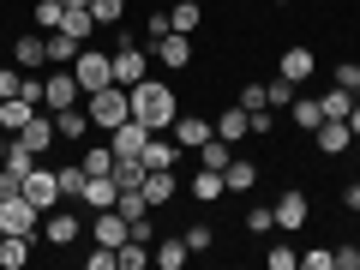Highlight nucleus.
I'll return each instance as SVG.
<instances>
[{
    "label": "nucleus",
    "instance_id": "nucleus-1",
    "mask_svg": "<svg viewBox=\"0 0 360 270\" xmlns=\"http://www.w3.org/2000/svg\"><path fill=\"white\" fill-rule=\"evenodd\" d=\"M132 120H144L150 132H174V120H180V96H174V84H162V78H144V84H132Z\"/></svg>",
    "mask_w": 360,
    "mask_h": 270
},
{
    "label": "nucleus",
    "instance_id": "nucleus-2",
    "mask_svg": "<svg viewBox=\"0 0 360 270\" xmlns=\"http://www.w3.org/2000/svg\"><path fill=\"white\" fill-rule=\"evenodd\" d=\"M84 115L96 132H115L120 120H132V90L127 84H103V90H90L84 96Z\"/></svg>",
    "mask_w": 360,
    "mask_h": 270
},
{
    "label": "nucleus",
    "instance_id": "nucleus-3",
    "mask_svg": "<svg viewBox=\"0 0 360 270\" xmlns=\"http://www.w3.org/2000/svg\"><path fill=\"white\" fill-rule=\"evenodd\" d=\"M120 30V25H115ZM108 60H115V84H144V78H150V49H139V42H132V30H120V49L108 54Z\"/></svg>",
    "mask_w": 360,
    "mask_h": 270
},
{
    "label": "nucleus",
    "instance_id": "nucleus-4",
    "mask_svg": "<svg viewBox=\"0 0 360 270\" xmlns=\"http://www.w3.org/2000/svg\"><path fill=\"white\" fill-rule=\"evenodd\" d=\"M72 78H78V90H103V84H115V60H108V54H96L84 42V49H78V60H72Z\"/></svg>",
    "mask_w": 360,
    "mask_h": 270
},
{
    "label": "nucleus",
    "instance_id": "nucleus-5",
    "mask_svg": "<svg viewBox=\"0 0 360 270\" xmlns=\"http://www.w3.org/2000/svg\"><path fill=\"white\" fill-rule=\"evenodd\" d=\"M18 193H25L30 205H37V210H54V205H60V174L37 162V168L25 174V180H18Z\"/></svg>",
    "mask_w": 360,
    "mask_h": 270
},
{
    "label": "nucleus",
    "instance_id": "nucleus-6",
    "mask_svg": "<svg viewBox=\"0 0 360 270\" xmlns=\"http://www.w3.org/2000/svg\"><path fill=\"white\" fill-rule=\"evenodd\" d=\"M84 103V90H78L72 66L66 72H42V108H78Z\"/></svg>",
    "mask_w": 360,
    "mask_h": 270
},
{
    "label": "nucleus",
    "instance_id": "nucleus-7",
    "mask_svg": "<svg viewBox=\"0 0 360 270\" xmlns=\"http://www.w3.org/2000/svg\"><path fill=\"white\" fill-rule=\"evenodd\" d=\"M37 217H42V210L30 205L25 193H13V198H0V229H6V234H37Z\"/></svg>",
    "mask_w": 360,
    "mask_h": 270
},
{
    "label": "nucleus",
    "instance_id": "nucleus-8",
    "mask_svg": "<svg viewBox=\"0 0 360 270\" xmlns=\"http://www.w3.org/2000/svg\"><path fill=\"white\" fill-rule=\"evenodd\" d=\"M90 234L103 246H127V234H132V222L120 217V205H108V210H90Z\"/></svg>",
    "mask_w": 360,
    "mask_h": 270
},
{
    "label": "nucleus",
    "instance_id": "nucleus-9",
    "mask_svg": "<svg viewBox=\"0 0 360 270\" xmlns=\"http://www.w3.org/2000/svg\"><path fill=\"white\" fill-rule=\"evenodd\" d=\"M150 60H156V66H174V72H180V66L193 60V37H180V30L156 37V42H150Z\"/></svg>",
    "mask_w": 360,
    "mask_h": 270
},
{
    "label": "nucleus",
    "instance_id": "nucleus-10",
    "mask_svg": "<svg viewBox=\"0 0 360 270\" xmlns=\"http://www.w3.org/2000/svg\"><path fill=\"white\" fill-rule=\"evenodd\" d=\"M144 144H150V127H144V120H120V127L108 132V150L115 156H144Z\"/></svg>",
    "mask_w": 360,
    "mask_h": 270
},
{
    "label": "nucleus",
    "instance_id": "nucleus-11",
    "mask_svg": "<svg viewBox=\"0 0 360 270\" xmlns=\"http://www.w3.org/2000/svg\"><path fill=\"white\" fill-rule=\"evenodd\" d=\"M312 139H319V156H348L354 150V127H348V120H319Z\"/></svg>",
    "mask_w": 360,
    "mask_h": 270
},
{
    "label": "nucleus",
    "instance_id": "nucleus-12",
    "mask_svg": "<svg viewBox=\"0 0 360 270\" xmlns=\"http://www.w3.org/2000/svg\"><path fill=\"white\" fill-rule=\"evenodd\" d=\"M13 139L25 144V150H37V156H42V150H49V144H54V139H60V132H54V115H42V108H37V115H30L25 127L13 132Z\"/></svg>",
    "mask_w": 360,
    "mask_h": 270
},
{
    "label": "nucleus",
    "instance_id": "nucleus-13",
    "mask_svg": "<svg viewBox=\"0 0 360 270\" xmlns=\"http://www.w3.org/2000/svg\"><path fill=\"white\" fill-rule=\"evenodd\" d=\"M78 229H84L78 210H49V217H42V240H49V246H72Z\"/></svg>",
    "mask_w": 360,
    "mask_h": 270
},
{
    "label": "nucleus",
    "instance_id": "nucleus-14",
    "mask_svg": "<svg viewBox=\"0 0 360 270\" xmlns=\"http://www.w3.org/2000/svg\"><path fill=\"white\" fill-rule=\"evenodd\" d=\"M13 66H25V72H42V66H49V42H42V30H25V37L13 42Z\"/></svg>",
    "mask_w": 360,
    "mask_h": 270
},
{
    "label": "nucleus",
    "instance_id": "nucleus-15",
    "mask_svg": "<svg viewBox=\"0 0 360 270\" xmlns=\"http://www.w3.org/2000/svg\"><path fill=\"white\" fill-rule=\"evenodd\" d=\"M307 217H312V205H307V193H300V186L276 198V229H288V234H295V229H307Z\"/></svg>",
    "mask_w": 360,
    "mask_h": 270
},
{
    "label": "nucleus",
    "instance_id": "nucleus-16",
    "mask_svg": "<svg viewBox=\"0 0 360 270\" xmlns=\"http://www.w3.org/2000/svg\"><path fill=\"white\" fill-rule=\"evenodd\" d=\"M283 78H295V84H307L312 72H319V54L307 49V42H295V49H283V66H276Z\"/></svg>",
    "mask_w": 360,
    "mask_h": 270
},
{
    "label": "nucleus",
    "instance_id": "nucleus-17",
    "mask_svg": "<svg viewBox=\"0 0 360 270\" xmlns=\"http://www.w3.org/2000/svg\"><path fill=\"white\" fill-rule=\"evenodd\" d=\"M174 193H180V174H174V168H150V174H144V198H150V210L156 205H174Z\"/></svg>",
    "mask_w": 360,
    "mask_h": 270
},
{
    "label": "nucleus",
    "instance_id": "nucleus-18",
    "mask_svg": "<svg viewBox=\"0 0 360 270\" xmlns=\"http://www.w3.org/2000/svg\"><path fill=\"white\" fill-rule=\"evenodd\" d=\"M210 132H217V120H205V115H180L174 120V144H180V150H198Z\"/></svg>",
    "mask_w": 360,
    "mask_h": 270
},
{
    "label": "nucleus",
    "instance_id": "nucleus-19",
    "mask_svg": "<svg viewBox=\"0 0 360 270\" xmlns=\"http://www.w3.org/2000/svg\"><path fill=\"white\" fill-rule=\"evenodd\" d=\"M217 139H229V144H240V139H252V108H222L217 115Z\"/></svg>",
    "mask_w": 360,
    "mask_h": 270
},
{
    "label": "nucleus",
    "instance_id": "nucleus-20",
    "mask_svg": "<svg viewBox=\"0 0 360 270\" xmlns=\"http://www.w3.org/2000/svg\"><path fill=\"white\" fill-rule=\"evenodd\" d=\"M186 193H193L198 205H217V198H229V186H222V174H217V168H193Z\"/></svg>",
    "mask_w": 360,
    "mask_h": 270
},
{
    "label": "nucleus",
    "instance_id": "nucleus-21",
    "mask_svg": "<svg viewBox=\"0 0 360 270\" xmlns=\"http://www.w3.org/2000/svg\"><path fill=\"white\" fill-rule=\"evenodd\" d=\"M30 252H37V234H6L0 240V270H25Z\"/></svg>",
    "mask_w": 360,
    "mask_h": 270
},
{
    "label": "nucleus",
    "instance_id": "nucleus-22",
    "mask_svg": "<svg viewBox=\"0 0 360 270\" xmlns=\"http://www.w3.org/2000/svg\"><path fill=\"white\" fill-rule=\"evenodd\" d=\"M115 198H120L115 180H108V174H90V180H84V193H78V205H84V210H108Z\"/></svg>",
    "mask_w": 360,
    "mask_h": 270
},
{
    "label": "nucleus",
    "instance_id": "nucleus-23",
    "mask_svg": "<svg viewBox=\"0 0 360 270\" xmlns=\"http://www.w3.org/2000/svg\"><path fill=\"white\" fill-rule=\"evenodd\" d=\"M174 162H180L174 132H150V144H144V168H174Z\"/></svg>",
    "mask_w": 360,
    "mask_h": 270
},
{
    "label": "nucleus",
    "instance_id": "nucleus-24",
    "mask_svg": "<svg viewBox=\"0 0 360 270\" xmlns=\"http://www.w3.org/2000/svg\"><path fill=\"white\" fill-rule=\"evenodd\" d=\"M193 156H198V168H217V174H222V168L234 162V144H229V139H217V132H210V139L198 144Z\"/></svg>",
    "mask_w": 360,
    "mask_h": 270
},
{
    "label": "nucleus",
    "instance_id": "nucleus-25",
    "mask_svg": "<svg viewBox=\"0 0 360 270\" xmlns=\"http://www.w3.org/2000/svg\"><path fill=\"white\" fill-rule=\"evenodd\" d=\"M222 186H229V193H252V186H258V162H246V156H234V162L222 168Z\"/></svg>",
    "mask_w": 360,
    "mask_h": 270
},
{
    "label": "nucleus",
    "instance_id": "nucleus-26",
    "mask_svg": "<svg viewBox=\"0 0 360 270\" xmlns=\"http://www.w3.org/2000/svg\"><path fill=\"white\" fill-rule=\"evenodd\" d=\"M37 108H42V103H30V96H6V103H0V132H18Z\"/></svg>",
    "mask_w": 360,
    "mask_h": 270
},
{
    "label": "nucleus",
    "instance_id": "nucleus-27",
    "mask_svg": "<svg viewBox=\"0 0 360 270\" xmlns=\"http://www.w3.org/2000/svg\"><path fill=\"white\" fill-rule=\"evenodd\" d=\"M186 258H193V252H186V234H174V240H156V246H150V264H162V270H180Z\"/></svg>",
    "mask_w": 360,
    "mask_h": 270
},
{
    "label": "nucleus",
    "instance_id": "nucleus-28",
    "mask_svg": "<svg viewBox=\"0 0 360 270\" xmlns=\"http://www.w3.org/2000/svg\"><path fill=\"white\" fill-rule=\"evenodd\" d=\"M54 132H60V139H84V132H90L84 103H78V108H54Z\"/></svg>",
    "mask_w": 360,
    "mask_h": 270
},
{
    "label": "nucleus",
    "instance_id": "nucleus-29",
    "mask_svg": "<svg viewBox=\"0 0 360 270\" xmlns=\"http://www.w3.org/2000/svg\"><path fill=\"white\" fill-rule=\"evenodd\" d=\"M42 42H49V60H60V66H72V60H78V49H84L72 30H49Z\"/></svg>",
    "mask_w": 360,
    "mask_h": 270
},
{
    "label": "nucleus",
    "instance_id": "nucleus-30",
    "mask_svg": "<svg viewBox=\"0 0 360 270\" xmlns=\"http://www.w3.org/2000/svg\"><path fill=\"white\" fill-rule=\"evenodd\" d=\"M198 18H205V6H198V0H180V6H168V30H180V37H193Z\"/></svg>",
    "mask_w": 360,
    "mask_h": 270
},
{
    "label": "nucleus",
    "instance_id": "nucleus-31",
    "mask_svg": "<svg viewBox=\"0 0 360 270\" xmlns=\"http://www.w3.org/2000/svg\"><path fill=\"white\" fill-rule=\"evenodd\" d=\"M288 108H295V127H300V132H319V120H324V103H319V96H295Z\"/></svg>",
    "mask_w": 360,
    "mask_h": 270
},
{
    "label": "nucleus",
    "instance_id": "nucleus-32",
    "mask_svg": "<svg viewBox=\"0 0 360 270\" xmlns=\"http://www.w3.org/2000/svg\"><path fill=\"white\" fill-rule=\"evenodd\" d=\"M78 168H84V180L90 174H115V150H108V144H90V150L78 156Z\"/></svg>",
    "mask_w": 360,
    "mask_h": 270
},
{
    "label": "nucleus",
    "instance_id": "nucleus-33",
    "mask_svg": "<svg viewBox=\"0 0 360 270\" xmlns=\"http://www.w3.org/2000/svg\"><path fill=\"white\" fill-rule=\"evenodd\" d=\"M115 264H120V270H144V264H150V246L127 234V246H115Z\"/></svg>",
    "mask_w": 360,
    "mask_h": 270
},
{
    "label": "nucleus",
    "instance_id": "nucleus-34",
    "mask_svg": "<svg viewBox=\"0 0 360 270\" xmlns=\"http://www.w3.org/2000/svg\"><path fill=\"white\" fill-rule=\"evenodd\" d=\"M295 96H300V84H295V78H283V72H276V78L264 84V103H270V108H288Z\"/></svg>",
    "mask_w": 360,
    "mask_h": 270
},
{
    "label": "nucleus",
    "instance_id": "nucleus-35",
    "mask_svg": "<svg viewBox=\"0 0 360 270\" xmlns=\"http://www.w3.org/2000/svg\"><path fill=\"white\" fill-rule=\"evenodd\" d=\"M54 174H60V205H72V198L84 193V168H78V162H66V168H54Z\"/></svg>",
    "mask_w": 360,
    "mask_h": 270
},
{
    "label": "nucleus",
    "instance_id": "nucleus-36",
    "mask_svg": "<svg viewBox=\"0 0 360 270\" xmlns=\"http://www.w3.org/2000/svg\"><path fill=\"white\" fill-rule=\"evenodd\" d=\"M319 103H324V120H348V108H354V90H342V84H336L330 96H319Z\"/></svg>",
    "mask_w": 360,
    "mask_h": 270
},
{
    "label": "nucleus",
    "instance_id": "nucleus-37",
    "mask_svg": "<svg viewBox=\"0 0 360 270\" xmlns=\"http://www.w3.org/2000/svg\"><path fill=\"white\" fill-rule=\"evenodd\" d=\"M60 25H66V6H60V0H37V30H42V37L60 30Z\"/></svg>",
    "mask_w": 360,
    "mask_h": 270
},
{
    "label": "nucleus",
    "instance_id": "nucleus-38",
    "mask_svg": "<svg viewBox=\"0 0 360 270\" xmlns=\"http://www.w3.org/2000/svg\"><path fill=\"white\" fill-rule=\"evenodd\" d=\"M90 18L96 25H120L127 18V0H90Z\"/></svg>",
    "mask_w": 360,
    "mask_h": 270
},
{
    "label": "nucleus",
    "instance_id": "nucleus-39",
    "mask_svg": "<svg viewBox=\"0 0 360 270\" xmlns=\"http://www.w3.org/2000/svg\"><path fill=\"white\" fill-rule=\"evenodd\" d=\"M84 270H120V264H115V246H103V240H96V246L84 252Z\"/></svg>",
    "mask_w": 360,
    "mask_h": 270
},
{
    "label": "nucleus",
    "instance_id": "nucleus-40",
    "mask_svg": "<svg viewBox=\"0 0 360 270\" xmlns=\"http://www.w3.org/2000/svg\"><path fill=\"white\" fill-rule=\"evenodd\" d=\"M246 229H252V234H270V229H276V210H270V205H252V210H246Z\"/></svg>",
    "mask_w": 360,
    "mask_h": 270
},
{
    "label": "nucleus",
    "instance_id": "nucleus-41",
    "mask_svg": "<svg viewBox=\"0 0 360 270\" xmlns=\"http://www.w3.org/2000/svg\"><path fill=\"white\" fill-rule=\"evenodd\" d=\"M210 246H217V234H210L205 222H193V229H186V252H210Z\"/></svg>",
    "mask_w": 360,
    "mask_h": 270
},
{
    "label": "nucleus",
    "instance_id": "nucleus-42",
    "mask_svg": "<svg viewBox=\"0 0 360 270\" xmlns=\"http://www.w3.org/2000/svg\"><path fill=\"white\" fill-rule=\"evenodd\" d=\"M60 30H72L78 42H90V30H96V18H90V13H66V25H60Z\"/></svg>",
    "mask_w": 360,
    "mask_h": 270
},
{
    "label": "nucleus",
    "instance_id": "nucleus-43",
    "mask_svg": "<svg viewBox=\"0 0 360 270\" xmlns=\"http://www.w3.org/2000/svg\"><path fill=\"white\" fill-rule=\"evenodd\" d=\"M300 270H336V252H324V246H312V252H300Z\"/></svg>",
    "mask_w": 360,
    "mask_h": 270
},
{
    "label": "nucleus",
    "instance_id": "nucleus-44",
    "mask_svg": "<svg viewBox=\"0 0 360 270\" xmlns=\"http://www.w3.org/2000/svg\"><path fill=\"white\" fill-rule=\"evenodd\" d=\"M264 264H270V270H295L300 252H295V246H276V252H264Z\"/></svg>",
    "mask_w": 360,
    "mask_h": 270
},
{
    "label": "nucleus",
    "instance_id": "nucleus-45",
    "mask_svg": "<svg viewBox=\"0 0 360 270\" xmlns=\"http://www.w3.org/2000/svg\"><path fill=\"white\" fill-rule=\"evenodd\" d=\"M132 240H144V246H156V222H150V210H144V217H132Z\"/></svg>",
    "mask_w": 360,
    "mask_h": 270
},
{
    "label": "nucleus",
    "instance_id": "nucleus-46",
    "mask_svg": "<svg viewBox=\"0 0 360 270\" xmlns=\"http://www.w3.org/2000/svg\"><path fill=\"white\" fill-rule=\"evenodd\" d=\"M156 37H168V13H150V18H144V42H156Z\"/></svg>",
    "mask_w": 360,
    "mask_h": 270
},
{
    "label": "nucleus",
    "instance_id": "nucleus-47",
    "mask_svg": "<svg viewBox=\"0 0 360 270\" xmlns=\"http://www.w3.org/2000/svg\"><path fill=\"white\" fill-rule=\"evenodd\" d=\"M354 78H360V60H336V84L354 90Z\"/></svg>",
    "mask_w": 360,
    "mask_h": 270
},
{
    "label": "nucleus",
    "instance_id": "nucleus-48",
    "mask_svg": "<svg viewBox=\"0 0 360 270\" xmlns=\"http://www.w3.org/2000/svg\"><path fill=\"white\" fill-rule=\"evenodd\" d=\"M240 108H270V103H264V84H246V90H240Z\"/></svg>",
    "mask_w": 360,
    "mask_h": 270
},
{
    "label": "nucleus",
    "instance_id": "nucleus-49",
    "mask_svg": "<svg viewBox=\"0 0 360 270\" xmlns=\"http://www.w3.org/2000/svg\"><path fill=\"white\" fill-rule=\"evenodd\" d=\"M270 127H276V120H270V108H252V139H270Z\"/></svg>",
    "mask_w": 360,
    "mask_h": 270
},
{
    "label": "nucleus",
    "instance_id": "nucleus-50",
    "mask_svg": "<svg viewBox=\"0 0 360 270\" xmlns=\"http://www.w3.org/2000/svg\"><path fill=\"white\" fill-rule=\"evenodd\" d=\"M336 270H360V246H336Z\"/></svg>",
    "mask_w": 360,
    "mask_h": 270
},
{
    "label": "nucleus",
    "instance_id": "nucleus-51",
    "mask_svg": "<svg viewBox=\"0 0 360 270\" xmlns=\"http://www.w3.org/2000/svg\"><path fill=\"white\" fill-rule=\"evenodd\" d=\"M18 180H25V174H13V168L0 162V198H13V193H18Z\"/></svg>",
    "mask_w": 360,
    "mask_h": 270
},
{
    "label": "nucleus",
    "instance_id": "nucleus-52",
    "mask_svg": "<svg viewBox=\"0 0 360 270\" xmlns=\"http://www.w3.org/2000/svg\"><path fill=\"white\" fill-rule=\"evenodd\" d=\"M342 205H348V210H354V217H360V180H348V193H342Z\"/></svg>",
    "mask_w": 360,
    "mask_h": 270
},
{
    "label": "nucleus",
    "instance_id": "nucleus-53",
    "mask_svg": "<svg viewBox=\"0 0 360 270\" xmlns=\"http://www.w3.org/2000/svg\"><path fill=\"white\" fill-rule=\"evenodd\" d=\"M60 6L66 13H90V0H60Z\"/></svg>",
    "mask_w": 360,
    "mask_h": 270
},
{
    "label": "nucleus",
    "instance_id": "nucleus-54",
    "mask_svg": "<svg viewBox=\"0 0 360 270\" xmlns=\"http://www.w3.org/2000/svg\"><path fill=\"white\" fill-rule=\"evenodd\" d=\"M6 144H13V132H0V162H6Z\"/></svg>",
    "mask_w": 360,
    "mask_h": 270
},
{
    "label": "nucleus",
    "instance_id": "nucleus-55",
    "mask_svg": "<svg viewBox=\"0 0 360 270\" xmlns=\"http://www.w3.org/2000/svg\"><path fill=\"white\" fill-rule=\"evenodd\" d=\"M270 6H295V0H270Z\"/></svg>",
    "mask_w": 360,
    "mask_h": 270
},
{
    "label": "nucleus",
    "instance_id": "nucleus-56",
    "mask_svg": "<svg viewBox=\"0 0 360 270\" xmlns=\"http://www.w3.org/2000/svg\"><path fill=\"white\" fill-rule=\"evenodd\" d=\"M354 103H360V78H354Z\"/></svg>",
    "mask_w": 360,
    "mask_h": 270
},
{
    "label": "nucleus",
    "instance_id": "nucleus-57",
    "mask_svg": "<svg viewBox=\"0 0 360 270\" xmlns=\"http://www.w3.org/2000/svg\"><path fill=\"white\" fill-rule=\"evenodd\" d=\"M354 156H360V139H354Z\"/></svg>",
    "mask_w": 360,
    "mask_h": 270
},
{
    "label": "nucleus",
    "instance_id": "nucleus-58",
    "mask_svg": "<svg viewBox=\"0 0 360 270\" xmlns=\"http://www.w3.org/2000/svg\"><path fill=\"white\" fill-rule=\"evenodd\" d=\"M0 240H6V229H0Z\"/></svg>",
    "mask_w": 360,
    "mask_h": 270
}]
</instances>
